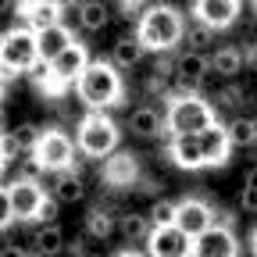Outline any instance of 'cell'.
<instances>
[{
	"instance_id": "cell-38",
	"label": "cell",
	"mask_w": 257,
	"mask_h": 257,
	"mask_svg": "<svg viewBox=\"0 0 257 257\" xmlns=\"http://www.w3.org/2000/svg\"><path fill=\"white\" fill-rule=\"evenodd\" d=\"M250 253H253V257H257V229H253V232H250Z\"/></svg>"
},
{
	"instance_id": "cell-19",
	"label": "cell",
	"mask_w": 257,
	"mask_h": 257,
	"mask_svg": "<svg viewBox=\"0 0 257 257\" xmlns=\"http://www.w3.org/2000/svg\"><path fill=\"white\" fill-rule=\"evenodd\" d=\"M128 133L136 140H161L165 136V114H157V107H136L128 114Z\"/></svg>"
},
{
	"instance_id": "cell-11",
	"label": "cell",
	"mask_w": 257,
	"mask_h": 257,
	"mask_svg": "<svg viewBox=\"0 0 257 257\" xmlns=\"http://www.w3.org/2000/svg\"><path fill=\"white\" fill-rule=\"evenodd\" d=\"M193 257H239V239L229 225H211L193 239Z\"/></svg>"
},
{
	"instance_id": "cell-9",
	"label": "cell",
	"mask_w": 257,
	"mask_h": 257,
	"mask_svg": "<svg viewBox=\"0 0 257 257\" xmlns=\"http://www.w3.org/2000/svg\"><path fill=\"white\" fill-rule=\"evenodd\" d=\"M211 75V57L200 50H182L175 57V93H197L204 79Z\"/></svg>"
},
{
	"instance_id": "cell-13",
	"label": "cell",
	"mask_w": 257,
	"mask_h": 257,
	"mask_svg": "<svg viewBox=\"0 0 257 257\" xmlns=\"http://www.w3.org/2000/svg\"><path fill=\"white\" fill-rule=\"evenodd\" d=\"M175 225L197 239L200 232L211 229V225H218V211H214L207 200H200V197H186V200H179V218H175Z\"/></svg>"
},
{
	"instance_id": "cell-40",
	"label": "cell",
	"mask_w": 257,
	"mask_h": 257,
	"mask_svg": "<svg viewBox=\"0 0 257 257\" xmlns=\"http://www.w3.org/2000/svg\"><path fill=\"white\" fill-rule=\"evenodd\" d=\"M253 15H257V0H253Z\"/></svg>"
},
{
	"instance_id": "cell-23",
	"label": "cell",
	"mask_w": 257,
	"mask_h": 257,
	"mask_svg": "<svg viewBox=\"0 0 257 257\" xmlns=\"http://www.w3.org/2000/svg\"><path fill=\"white\" fill-rule=\"evenodd\" d=\"M114 229H118V211H114V207H107V204H96V207L89 211V218H86V232H89V236H96V239L104 243Z\"/></svg>"
},
{
	"instance_id": "cell-26",
	"label": "cell",
	"mask_w": 257,
	"mask_h": 257,
	"mask_svg": "<svg viewBox=\"0 0 257 257\" xmlns=\"http://www.w3.org/2000/svg\"><path fill=\"white\" fill-rule=\"evenodd\" d=\"M79 18H82V29L86 32H100L111 25V8L104 0H82L79 4Z\"/></svg>"
},
{
	"instance_id": "cell-36",
	"label": "cell",
	"mask_w": 257,
	"mask_h": 257,
	"mask_svg": "<svg viewBox=\"0 0 257 257\" xmlns=\"http://www.w3.org/2000/svg\"><path fill=\"white\" fill-rule=\"evenodd\" d=\"M50 4H57L61 11H68V8H79V0H50Z\"/></svg>"
},
{
	"instance_id": "cell-10",
	"label": "cell",
	"mask_w": 257,
	"mask_h": 257,
	"mask_svg": "<svg viewBox=\"0 0 257 257\" xmlns=\"http://www.w3.org/2000/svg\"><path fill=\"white\" fill-rule=\"evenodd\" d=\"M100 179H104V186H111V189H128V186H136V182H140L136 154L114 150L111 157H104V161H100Z\"/></svg>"
},
{
	"instance_id": "cell-6",
	"label": "cell",
	"mask_w": 257,
	"mask_h": 257,
	"mask_svg": "<svg viewBox=\"0 0 257 257\" xmlns=\"http://www.w3.org/2000/svg\"><path fill=\"white\" fill-rule=\"evenodd\" d=\"M43 57H40V40L36 29L29 25H15L0 36V68H4V79L15 75H29Z\"/></svg>"
},
{
	"instance_id": "cell-18",
	"label": "cell",
	"mask_w": 257,
	"mask_h": 257,
	"mask_svg": "<svg viewBox=\"0 0 257 257\" xmlns=\"http://www.w3.org/2000/svg\"><path fill=\"white\" fill-rule=\"evenodd\" d=\"M36 40H40V57L50 64L54 57H61L64 50H68L72 43H75V36H72V29L64 25V22H57V25H47V29H40L36 32Z\"/></svg>"
},
{
	"instance_id": "cell-22",
	"label": "cell",
	"mask_w": 257,
	"mask_h": 257,
	"mask_svg": "<svg viewBox=\"0 0 257 257\" xmlns=\"http://www.w3.org/2000/svg\"><path fill=\"white\" fill-rule=\"evenodd\" d=\"M50 193H54L61 204H79V200L86 197V179H82L75 168H68V172H54Z\"/></svg>"
},
{
	"instance_id": "cell-20",
	"label": "cell",
	"mask_w": 257,
	"mask_h": 257,
	"mask_svg": "<svg viewBox=\"0 0 257 257\" xmlns=\"http://www.w3.org/2000/svg\"><path fill=\"white\" fill-rule=\"evenodd\" d=\"M32 250H36L40 257H64V250H68V243H64V232L57 221H47V225H36V232H32Z\"/></svg>"
},
{
	"instance_id": "cell-17",
	"label": "cell",
	"mask_w": 257,
	"mask_h": 257,
	"mask_svg": "<svg viewBox=\"0 0 257 257\" xmlns=\"http://www.w3.org/2000/svg\"><path fill=\"white\" fill-rule=\"evenodd\" d=\"M18 18H22V25L40 32L47 25H57L64 18V11L57 4H50V0H18Z\"/></svg>"
},
{
	"instance_id": "cell-29",
	"label": "cell",
	"mask_w": 257,
	"mask_h": 257,
	"mask_svg": "<svg viewBox=\"0 0 257 257\" xmlns=\"http://www.w3.org/2000/svg\"><path fill=\"white\" fill-rule=\"evenodd\" d=\"M150 225H175V218H179V200H165V197H157L154 204H150Z\"/></svg>"
},
{
	"instance_id": "cell-21",
	"label": "cell",
	"mask_w": 257,
	"mask_h": 257,
	"mask_svg": "<svg viewBox=\"0 0 257 257\" xmlns=\"http://www.w3.org/2000/svg\"><path fill=\"white\" fill-rule=\"evenodd\" d=\"M143 54H147V47H143V40H140V32H128V36H118V40H114V47H111V61L118 64L121 72L136 68V64L143 61Z\"/></svg>"
},
{
	"instance_id": "cell-12",
	"label": "cell",
	"mask_w": 257,
	"mask_h": 257,
	"mask_svg": "<svg viewBox=\"0 0 257 257\" xmlns=\"http://www.w3.org/2000/svg\"><path fill=\"white\" fill-rule=\"evenodd\" d=\"M165 150H168V161H172L175 168H186V172H200V168H207L204 147H200V133L172 136V140H165Z\"/></svg>"
},
{
	"instance_id": "cell-24",
	"label": "cell",
	"mask_w": 257,
	"mask_h": 257,
	"mask_svg": "<svg viewBox=\"0 0 257 257\" xmlns=\"http://www.w3.org/2000/svg\"><path fill=\"white\" fill-rule=\"evenodd\" d=\"M243 68H246V61H243V50H236V47H221V50L211 54V72L221 75V79H232Z\"/></svg>"
},
{
	"instance_id": "cell-32",
	"label": "cell",
	"mask_w": 257,
	"mask_h": 257,
	"mask_svg": "<svg viewBox=\"0 0 257 257\" xmlns=\"http://www.w3.org/2000/svg\"><path fill=\"white\" fill-rule=\"evenodd\" d=\"M214 100H218V107H243V104H250V93H243L239 86H225L214 93Z\"/></svg>"
},
{
	"instance_id": "cell-15",
	"label": "cell",
	"mask_w": 257,
	"mask_h": 257,
	"mask_svg": "<svg viewBox=\"0 0 257 257\" xmlns=\"http://www.w3.org/2000/svg\"><path fill=\"white\" fill-rule=\"evenodd\" d=\"M89 61H93V57H89V54H86V47L75 40V43H72L68 50H64L61 57H54V61H50V72H54L64 86L72 89V86L79 82V75L86 72V64H89Z\"/></svg>"
},
{
	"instance_id": "cell-4",
	"label": "cell",
	"mask_w": 257,
	"mask_h": 257,
	"mask_svg": "<svg viewBox=\"0 0 257 257\" xmlns=\"http://www.w3.org/2000/svg\"><path fill=\"white\" fill-rule=\"evenodd\" d=\"M50 197V193L43 189V179H15L4 186V193H0V225H8L11 221H36L43 200Z\"/></svg>"
},
{
	"instance_id": "cell-14",
	"label": "cell",
	"mask_w": 257,
	"mask_h": 257,
	"mask_svg": "<svg viewBox=\"0 0 257 257\" xmlns=\"http://www.w3.org/2000/svg\"><path fill=\"white\" fill-rule=\"evenodd\" d=\"M193 18L221 32L239 18V0H193Z\"/></svg>"
},
{
	"instance_id": "cell-35",
	"label": "cell",
	"mask_w": 257,
	"mask_h": 257,
	"mask_svg": "<svg viewBox=\"0 0 257 257\" xmlns=\"http://www.w3.org/2000/svg\"><path fill=\"white\" fill-rule=\"evenodd\" d=\"M243 61H246V68H257V43H246V50H243Z\"/></svg>"
},
{
	"instance_id": "cell-16",
	"label": "cell",
	"mask_w": 257,
	"mask_h": 257,
	"mask_svg": "<svg viewBox=\"0 0 257 257\" xmlns=\"http://www.w3.org/2000/svg\"><path fill=\"white\" fill-rule=\"evenodd\" d=\"M200 147H204V161L207 168H221L229 161V150H232V140H229V128L221 121H211L204 133H200Z\"/></svg>"
},
{
	"instance_id": "cell-31",
	"label": "cell",
	"mask_w": 257,
	"mask_h": 257,
	"mask_svg": "<svg viewBox=\"0 0 257 257\" xmlns=\"http://www.w3.org/2000/svg\"><path fill=\"white\" fill-rule=\"evenodd\" d=\"M239 207L243 211H250V214H257V165L246 172V179H243V189H239Z\"/></svg>"
},
{
	"instance_id": "cell-27",
	"label": "cell",
	"mask_w": 257,
	"mask_h": 257,
	"mask_svg": "<svg viewBox=\"0 0 257 257\" xmlns=\"http://www.w3.org/2000/svg\"><path fill=\"white\" fill-rule=\"evenodd\" d=\"M225 128H229L232 147H257V118H250V114H236Z\"/></svg>"
},
{
	"instance_id": "cell-7",
	"label": "cell",
	"mask_w": 257,
	"mask_h": 257,
	"mask_svg": "<svg viewBox=\"0 0 257 257\" xmlns=\"http://www.w3.org/2000/svg\"><path fill=\"white\" fill-rule=\"evenodd\" d=\"M36 161L54 175V172H68V168H75V161H79V143L64 133V128H43V136H40V143H36Z\"/></svg>"
},
{
	"instance_id": "cell-39",
	"label": "cell",
	"mask_w": 257,
	"mask_h": 257,
	"mask_svg": "<svg viewBox=\"0 0 257 257\" xmlns=\"http://www.w3.org/2000/svg\"><path fill=\"white\" fill-rule=\"evenodd\" d=\"M121 4H125V8H140V4H143V0H121Z\"/></svg>"
},
{
	"instance_id": "cell-34",
	"label": "cell",
	"mask_w": 257,
	"mask_h": 257,
	"mask_svg": "<svg viewBox=\"0 0 257 257\" xmlns=\"http://www.w3.org/2000/svg\"><path fill=\"white\" fill-rule=\"evenodd\" d=\"M57 204H61V200H57L54 193H50V197L43 200V207H40V214H36V225H47V221H54V218H57Z\"/></svg>"
},
{
	"instance_id": "cell-25",
	"label": "cell",
	"mask_w": 257,
	"mask_h": 257,
	"mask_svg": "<svg viewBox=\"0 0 257 257\" xmlns=\"http://www.w3.org/2000/svg\"><path fill=\"white\" fill-rule=\"evenodd\" d=\"M150 214H136V211H128V214H118V232L125 236V243H147L150 236Z\"/></svg>"
},
{
	"instance_id": "cell-30",
	"label": "cell",
	"mask_w": 257,
	"mask_h": 257,
	"mask_svg": "<svg viewBox=\"0 0 257 257\" xmlns=\"http://www.w3.org/2000/svg\"><path fill=\"white\" fill-rule=\"evenodd\" d=\"M8 133L15 136V143H18L25 154H32V150H36V143H40V136H43V128L32 125V121H22V125H15V128H8Z\"/></svg>"
},
{
	"instance_id": "cell-37",
	"label": "cell",
	"mask_w": 257,
	"mask_h": 257,
	"mask_svg": "<svg viewBox=\"0 0 257 257\" xmlns=\"http://www.w3.org/2000/svg\"><path fill=\"white\" fill-rule=\"evenodd\" d=\"M114 257H150V253H140V250H121V253H114Z\"/></svg>"
},
{
	"instance_id": "cell-5",
	"label": "cell",
	"mask_w": 257,
	"mask_h": 257,
	"mask_svg": "<svg viewBox=\"0 0 257 257\" xmlns=\"http://www.w3.org/2000/svg\"><path fill=\"white\" fill-rule=\"evenodd\" d=\"M118 140H121V128L114 125V118L107 111H86L75 125V143L82 150V157L89 161H104L118 150Z\"/></svg>"
},
{
	"instance_id": "cell-1",
	"label": "cell",
	"mask_w": 257,
	"mask_h": 257,
	"mask_svg": "<svg viewBox=\"0 0 257 257\" xmlns=\"http://www.w3.org/2000/svg\"><path fill=\"white\" fill-rule=\"evenodd\" d=\"M75 96L86 104V111H111L114 104H121V96H125L121 68H118L111 57L89 61L86 72L75 82Z\"/></svg>"
},
{
	"instance_id": "cell-33",
	"label": "cell",
	"mask_w": 257,
	"mask_h": 257,
	"mask_svg": "<svg viewBox=\"0 0 257 257\" xmlns=\"http://www.w3.org/2000/svg\"><path fill=\"white\" fill-rule=\"evenodd\" d=\"M136 189L143 193V197H150V200H157V197H161V189H165V182H161V179H147V175H140V182H136Z\"/></svg>"
},
{
	"instance_id": "cell-3",
	"label": "cell",
	"mask_w": 257,
	"mask_h": 257,
	"mask_svg": "<svg viewBox=\"0 0 257 257\" xmlns=\"http://www.w3.org/2000/svg\"><path fill=\"white\" fill-rule=\"evenodd\" d=\"M218 121L214 118V104L204 100L200 93H168V107H165V136L172 140L182 133H204V128Z\"/></svg>"
},
{
	"instance_id": "cell-8",
	"label": "cell",
	"mask_w": 257,
	"mask_h": 257,
	"mask_svg": "<svg viewBox=\"0 0 257 257\" xmlns=\"http://www.w3.org/2000/svg\"><path fill=\"white\" fill-rule=\"evenodd\" d=\"M143 246L150 257H193V236L179 225H154Z\"/></svg>"
},
{
	"instance_id": "cell-28",
	"label": "cell",
	"mask_w": 257,
	"mask_h": 257,
	"mask_svg": "<svg viewBox=\"0 0 257 257\" xmlns=\"http://www.w3.org/2000/svg\"><path fill=\"white\" fill-rule=\"evenodd\" d=\"M214 40V29L211 25H204V22H197L193 18V25H186V36H182V43H186V50H200L204 54V47Z\"/></svg>"
},
{
	"instance_id": "cell-2",
	"label": "cell",
	"mask_w": 257,
	"mask_h": 257,
	"mask_svg": "<svg viewBox=\"0 0 257 257\" xmlns=\"http://www.w3.org/2000/svg\"><path fill=\"white\" fill-rule=\"evenodd\" d=\"M136 32H140V40H143L147 50L168 54V50H175V47L182 43V36H186V18H182V11L172 8V4H150V8L140 15Z\"/></svg>"
}]
</instances>
